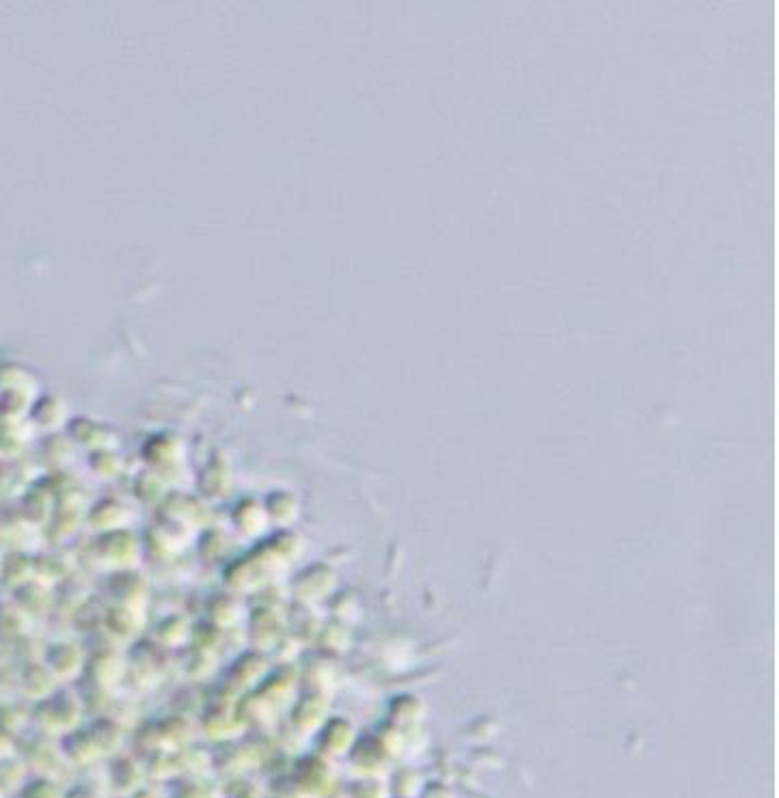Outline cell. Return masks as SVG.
Wrapping results in <instances>:
<instances>
[{"mask_svg":"<svg viewBox=\"0 0 779 798\" xmlns=\"http://www.w3.org/2000/svg\"><path fill=\"white\" fill-rule=\"evenodd\" d=\"M82 712H85V708H82V701L76 695L54 691L35 706L33 721L44 736L63 738L65 734L78 729Z\"/></svg>","mask_w":779,"mask_h":798,"instance_id":"1","label":"cell"},{"mask_svg":"<svg viewBox=\"0 0 779 798\" xmlns=\"http://www.w3.org/2000/svg\"><path fill=\"white\" fill-rule=\"evenodd\" d=\"M93 553L106 570H132L136 559L141 557V542L128 529L100 533L98 542L93 546Z\"/></svg>","mask_w":779,"mask_h":798,"instance_id":"2","label":"cell"},{"mask_svg":"<svg viewBox=\"0 0 779 798\" xmlns=\"http://www.w3.org/2000/svg\"><path fill=\"white\" fill-rule=\"evenodd\" d=\"M203 734L210 740L223 745V742H234L246 729L240 710H231V706H216L203 714L201 719Z\"/></svg>","mask_w":779,"mask_h":798,"instance_id":"3","label":"cell"},{"mask_svg":"<svg viewBox=\"0 0 779 798\" xmlns=\"http://www.w3.org/2000/svg\"><path fill=\"white\" fill-rule=\"evenodd\" d=\"M108 781L111 788L121 796H134L143 786H147L145 762L136 760L134 755H115L111 768H108Z\"/></svg>","mask_w":779,"mask_h":798,"instance_id":"4","label":"cell"},{"mask_svg":"<svg viewBox=\"0 0 779 798\" xmlns=\"http://www.w3.org/2000/svg\"><path fill=\"white\" fill-rule=\"evenodd\" d=\"M190 531L193 529L182 525V522H175L169 518L167 522H158V525H152V529L147 531L145 546L160 557H171V555L182 553L186 542H188Z\"/></svg>","mask_w":779,"mask_h":798,"instance_id":"5","label":"cell"},{"mask_svg":"<svg viewBox=\"0 0 779 798\" xmlns=\"http://www.w3.org/2000/svg\"><path fill=\"white\" fill-rule=\"evenodd\" d=\"M44 663L52 671V676L61 680H72L80 671H85V654L76 643H54L44 654Z\"/></svg>","mask_w":779,"mask_h":798,"instance_id":"6","label":"cell"},{"mask_svg":"<svg viewBox=\"0 0 779 798\" xmlns=\"http://www.w3.org/2000/svg\"><path fill=\"white\" fill-rule=\"evenodd\" d=\"M18 684L26 699L37 701L39 704V701H44L46 697L57 691L59 680L52 676V671L46 667L44 660H31V663H26L24 669L20 671Z\"/></svg>","mask_w":779,"mask_h":798,"instance_id":"7","label":"cell"},{"mask_svg":"<svg viewBox=\"0 0 779 798\" xmlns=\"http://www.w3.org/2000/svg\"><path fill=\"white\" fill-rule=\"evenodd\" d=\"M59 747H61L65 762L72 764V766L85 768V766H91V764H95L102 758V753H100L98 745H95V740H93L89 729H80L78 727V729H74V732L65 734L59 740Z\"/></svg>","mask_w":779,"mask_h":798,"instance_id":"8","label":"cell"},{"mask_svg":"<svg viewBox=\"0 0 779 798\" xmlns=\"http://www.w3.org/2000/svg\"><path fill=\"white\" fill-rule=\"evenodd\" d=\"M104 626L108 630V635H113L119 641H128L134 635H139V630L143 626V611L139 607L115 604V607L106 609Z\"/></svg>","mask_w":779,"mask_h":798,"instance_id":"9","label":"cell"},{"mask_svg":"<svg viewBox=\"0 0 779 798\" xmlns=\"http://www.w3.org/2000/svg\"><path fill=\"white\" fill-rule=\"evenodd\" d=\"M126 669L128 667L123 665V660L115 652L95 654L85 665L87 676L93 680L91 684L100 691H108L113 684H117V680L123 676V671Z\"/></svg>","mask_w":779,"mask_h":798,"instance_id":"10","label":"cell"},{"mask_svg":"<svg viewBox=\"0 0 779 798\" xmlns=\"http://www.w3.org/2000/svg\"><path fill=\"white\" fill-rule=\"evenodd\" d=\"M231 529L246 540L262 538L264 529H268V514L262 505L255 503H242L236 507L234 516H231Z\"/></svg>","mask_w":779,"mask_h":798,"instance_id":"11","label":"cell"},{"mask_svg":"<svg viewBox=\"0 0 779 798\" xmlns=\"http://www.w3.org/2000/svg\"><path fill=\"white\" fill-rule=\"evenodd\" d=\"M111 596L115 604H126V607H143V594H147L145 583L141 576H136L132 570L115 572L113 581L108 583Z\"/></svg>","mask_w":779,"mask_h":798,"instance_id":"12","label":"cell"},{"mask_svg":"<svg viewBox=\"0 0 779 798\" xmlns=\"http://www.w3.org/2000/svg\"><path fill=\"white\" fill-rule=\"evenodd\" d=\"M35 581V561L24 553H11L3 557V574H0V583L9 587L11 591H18L20 587Z\"/></svg>","mask_w":779,"mask_h":798,"instance_id":"13","label":"cell"},{"mask_svg":"<svg viewBox=\"0 0 779 798\" xmlns=\"http://www.w3.org/2000/svg\"><path fill=\"white\" fill-rule=\"evenodd\" d=\"M225 585L229 589V594H251L257 587H262V579L253 566V561L249 557L236 559V563H231L225 572Z\"/></svg>","mask_w":779,"mask_h":798,"instance_id":"14","label":"cell"},{"mask_svg":"<svg viewBox=\"0 0 779 798\" xmlns=\"http://www.w3.org/2000/svg\"><path fill=\"white\" fill-rule=\"evenodd\" d=\"M89 732L95 740V745H98L102 758H115V755L121 753L123 747V729L117 721H113L111 717L106 719H98L91 727Z\"/></svg>","mask_w":779,"mask_h":798,"instance_id":"15","label":"cell"},{"mask_svg":"<svg viewBox=\"0 0 779 798\" xmlns=\"http://www.w3.org/2000/svg\"><path fill=\"white\" fill-rule=\"evenodd\" d=\"M16 602L26 615L35 617L48 613V609L52 607V596L46 583L31 581L29 585H24L16 591Z\"/></svg>","mask_w":779,"mask_h":798,"instance_id":"16","label":"cell"},{"mask_svg":"<svg viewBox=\"0 0 779 798\" xmlns=\"http://www.w3.org/2000/svg\"><path fill=\"white\" fill-rule=\"evenodd\" d=\"M208 617L210 624L227 630L229 626H234L238 619L242 617V604L236 594H218L208 602Z\"/></svg>","mask_w":779,"mask_h":798,"instance_id":"17","label":"cell"},{"mask_svg":"<svg viewBox=\"0 0 779 798\" xmlns=\"http://www.w3.org/2000/svg\"><path fill=\"white\" fill-rule=\"evenodd\" d=\"M31 617L26 615L16 600L11 602H0V635H5L9 639H20L24 637L26 628H29Z\"/></svg>","mask_w":779,"mask_h":798,"instance_id":"18","label":"cell"},{"mask_svg":"<svg viewBox=\"0 0 779 798\" xmlns=\"http://www.w3.org/2000/svg\"><path fill=\"white\" fill-rule=\"evenodd\" d=\"M246 665L249 667H244L242 658H238L234 669L229 671V686H234V689H246V686L262 680V654L259 652L246 654Z\"/></svg>","mask_w":779,"mask_h":798,"instance_id":"19","label":"cell"},{"mask_svg":"<svg viewBox=\"0 0 779 798\" xmlns=\"http://www.w3.org/2000/svg\"><path fill=\"white\" fill-rule=\"evenodd\" d=\"M188 635H190V628L186 624V619L180 615H173L158 624L156 643L164 645V648H175V645H182Z\"/></svg>","mask_w":779,"mask_h":798,"instance_id":"20","label":"cell"},{"mask_svg":"<svg viewBox=\"0 0 779 798\" xmlns=\"http://www.w3.org/2000/svg\"><path fill=\"white\" fill-rule=\"evenodd\" d=\"M29 721H33V712H24L20 704L9 701V704L0 706V727L7 729L9 734L18 736Z\"/></svg>","mask_w":779,"mask_h":798,"instance_id":"21","label":"cell"},{"mask_svg":"<svg viewBox=\"0 0 779 798\" xmlns=\"http://www.w3.org/2000/svg\"><path fill=\"white\" fill-rule=\"evenodd\" d=\"M59 783L50 777H37L20 788V798H63Z\"/></svg>","mask_w":779,"mask_h":798,"instance_id":"22","label":"cell"},{"mask_svg":"<svg viewBox=\"0 0 779 798\" xmlns=\"http://www.w3.org/2000/svg\"><path fill=\"white\" fill-rule=\"evenodd\" d=\"M225 796L227 798H262V790H259L249 779L234 777V779H229V792Z\"/></svg>","mask_w":779,"mask_h":798,"instance_id":"23","label":"cell"},{"mask_svg":"<svg viewBox=\"0 0 779 798\" xmlns=\"http://www.w3.org/2000/svg\"><path fill=\"white\" fill-rule=\"evenodd\" d=\"M169 798H212L208 786H203L199 779H188L182 786H177L175 792L169 794Z\"/></svg>","mask_w":779,"mask_h":798,"instance_id":"24","label":"cell"},{"mask_svg":"<svg viewBox=\"0 0 779 798\" xmlns=\"http://www.w3.org/2000/svg\"><path fill=\"white\" fill-rule=\"evenodd\" d=\"M16 736L13 734H9L7 729H3L0 727V762L3 760H7V758H13V755H16Z\"/></svg>","mask_w":779,"mask_h":798,"instance_id":"25","label":"cell"},{"mask_svg":"<svg viewBox=\"0 0 779 798\" xmlns=\"http://www.w3.org/2000/svg\"><path fill=\"white\" fill-rule=\"evenodd\" d=\"M63 798H102V794L91 786H76L72 790H67Z\"/></svg>","mask_w":779,"mask_h":798,"instance_id":"26","label":"cell"},{"mask_svg":"<svg viewBox=\"0 0 779 798\" xmlns=\"http://www.w3.org/2000/svg\"><path fill=\"white\" fill-rule=\"evenodd\" d=\"M132 798H164L162 796V792L158 790V788H152V786H143L139 792H136ZM169 798V796H167Z\"/></svg>","mask_w":779,"mask_h":798,"instance_id":"27","label":"cell"},{"mask_svg":"<svg viewBox=\"0 0 779 798\" xmlns=\"http://www.w3.org/2000/svg\"><path fill=\"white\" fill-rule=\"evenodd\" d=\"M0 574H3V557H0Z\"/></svg>","mask_w":779,"mask_h":798,"instance_id":"28","label":"cell"}]
</instances>
